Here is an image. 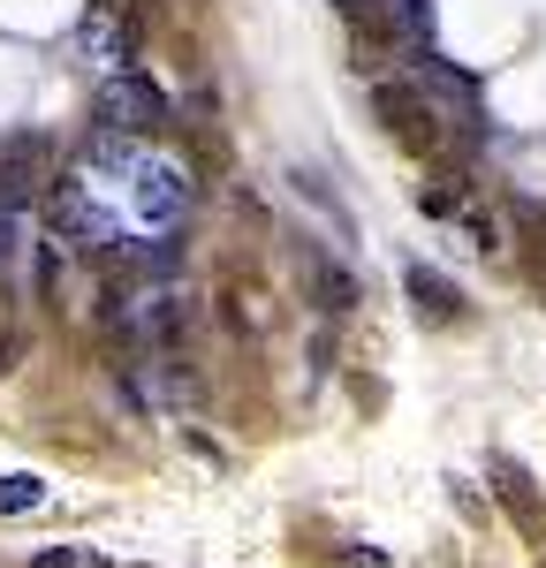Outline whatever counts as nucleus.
Masks as SVG:
<instances>
[{
	"instance_id": "10",
	"label": "nucleus",
	"mask_w": 546,
	"mask_h": 568,
	"mask_svg": "<svg viewBox=\"0 0 546 568\" xmlns=\"http://www.w3.org/2000/svg\"><path fill=\"white\" fill-rule=\"evenodd\" d=\"M455 235H463V251H471V258H494L501 243H508L501 213H486V205H463V213H455Z\"/></svg>"
},
{
	"instance_id": "16",
	"label": "nucleus",
	"mask_w": 546,
	"mask_h": 568,
	"mask_svg": "<svg viewBox=\"0 0 546 568\" xmlns=\"http://www.w3.org/2000/svg\"><path fill=\"white\" fill-rule=\"evenodd\" d=\"M99 8H130V0H99Z\"/></svg>"
},
{
	"instance_id": "8",
	"label": "nucleus",
	"mask_w": 546,
	"mask_h": 568,
	"mask_svg": "<svg viewBox=\"0 0 546 568\" xmlns=\"http://www.w3.org/2000/svg\"><path fill=\"white\" fill-rule=\"evenodd\" d=\"M403 288H410V311H417L425 326H455V318H463V288H455L448 273H433V265H403Z\"/></svg>"
},
{
	"instance_id": "6",
	"label": "nucleus",
	"mask_w": 546,
	"mask_h": 568,
	"mask_svg": "<svg viewBox=\"0 0 546 568\" xmlns=\"http://www.w3.org/2000/svg\"><path fill=\"white\" fill-rule=\"evenodd\" d=\"M304 288H312V304L326 311V318H350V311L364 304L357 273H350L342 258H326V251H304Z\"/></svg>"
},
{
	"instance_id": "11",
	"label": "nucleus",
	"mask_w": 546,
	"mask_h": 568,
	"mask_svg": "<svg viewBox=\"0 0 546 568\" xmlns=\"http://www.w3.org/2000/svg\"><path fill=\"white\" fill-rule=\"evenodd\" d=\"M39 500H46L39 478H23V470H16V478H0V516H23V508H39Z\"/></svg>"
},
{
	"instance_id": "12",
	"label": "nucleus",
	"mask_w": 546,
	"mask_h": 568,
	"mask_svg": "<svg viewBox=\"0 0 546 568\" xmlns=\"http://www.w3.org/2000/svg\"><path fill=\"white\" fill-rule=\"evenodd\" d=\"M31 568H107V554H91V546H46Z\"/></svg>"
},
{
	"instance_id": "2",
	"label": "nucleus",
	"mask_w": 546,
	"mask_h": 568,
	"mask_svg": "<svg viewBox=\"0 0 546 568\" xmlns=\"http://www.w3.org/2000/svg\"><path fill=\"white\" fill-rule=\"evenodd\" d=\"M99 130L160 136V130H175V106H168V91L152 84L144 69H122V77H107V91H99Z\"/></svg>"
},
{
	"instance_id": "4",
	"label": "nucleus",
	"mask_w": 546,
	"mask_h": 568,
	"mask_svg": "<svg viewBox=\"0 0 546 568\" xmlns=\"http://www.w3.org/2000/svg\"><path fill=\"white\" fill-rule=\"evenodd\" d=\"M84 53L99 61V69H136V53H144V16L136 8H91L84 23Z\"/></svg>"
},
{
	"instance_id": "1",
	"label": "nucleus",
	"mask_w": 546,
	"mask_h": 568,
	"mask_svg": "<svg viewBox=\"0 0 546 568\" xmlns=\"http://www.w3.org/2000/svg\"><path fill=\"white\" fill-rule=\"evenodd\" d=\"M372 114H380V130L395 136V144H410L425 168L455 152V122L417 84H410V77H372Z\"/></svg>"
},
{
	"instance_id": "7",
	"label": "nucleus",
	"mask_w": 546,
	"mask_h": 568,
	"mask_svg": "<svg viewBox=\"0 0 546 568\" xmlns=\"http://www.w3.org/2000/svg\"><path fill=\"white\" fill-rule=\"evenodd\" d=\"M471 197H478V175H471V168H463V160H433V168H425V190H417V213H433V220H455L463 213V205H471Z\"/></svg>"
},
{
	"instance_id": "13",
	"label": "nucleus",
	"mask_w": 546,
	"mask_h": 568,
	"mask_svg": "<svg viewBox=\"0 0 546 568\" xmlns=\"http://www.w3.org/2000/svg\"><path fill=\"white\" fill-rule=\"evenodd\" d=\"M16 356H23V334H0V379L16 372Z\"/></svg>"
},
{
	"instance_id": "3",
	"label": "nucleus",
	"mask_w": 546,
	"mask_h": 568,
	"mask_svg": "<svg viewBox=\"0 0 546 568\" xmlns=\"http://www.w3.org/2000/svg\"><path fill=\"white\" fill-rule=\"evenodd\" d=\"M53 190V136L46 130H16L0 144V213H16V205H31Z\"/></svg>"
},
{
	"instance_id": "14",
	"label": "nucleus",
	"mask_w": 546,
	"mask_h": 568,
	"mask_svg": "<svg viewBox=\"0 0 546 568\" xmlns=\"http://www.w3.org/2000/svg\"><path fill=\"white\" fill-rule=\"evenodd\" d=\"M342 561H350V568H395L387 554H364V546H357V554H342Z\"/></svg>"
},
{
	"instance_id": "9",
	"label": "nucleus",
	"mask_w": 546,
	"mask_h": 568,
	"mask_svg": "<svg viewBox=\"0 0 546 568\" xmlns=\"http://www.w3.org/2000/svg\"><path fill=\"white\" fill-rule=\"evenodd\" d=\"M144 220H175L190 197H198V175H182V168H144Z\"/></svg>"
},
{
	"instance_id": "15",
	"label": "nucleus",
	"mask_w": 546,
	"mask_h": 568,
	"mask_svg": "<svg viewBox=\"0 0 546 568\" xmlns=\"http://www.w3.org/2000/svg\"><path fill=\"white\" fill-rule=\"evenodd\" d=\"M0 265H8V213H0Z\"/></svg>"
},
{
	"instance_id": "5",
	"label": "nucleus",
	"mask_w": 546,
	"mask_h": 568,
	"mask_svg": "<svg viewBox=\"0 0 546 568\" xmlns=\"http://www.w3.org/2000/svg\"><path fill=\"white\" fill-rule=\"evenodd\" d=\"M494 500L508 508V524L524 530V538H546V508H539V485L532 470L516 463V455H494Z\"/></svg>"
}]
</instances>
